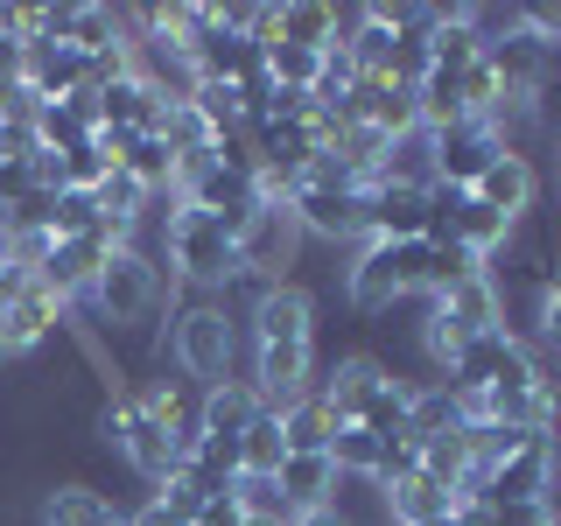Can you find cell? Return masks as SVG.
Wrapping results in <instances>:
<instances>
[{
    "mask_svg": "<svg viewBox=\"0 0 561 526\" xmlns=\"http://www.w3.org/2000/svg\"><path fill=\"white\" fill-rule=\"evenodd\" d=\"M84 309H92V323H99L113 344L148 338V330L162 323V309H175V281H169V267H162V253H154V245H119V253L99 267L92 295H84Z\"/></svg>",
    "mask_w": 561,
    "mask_h": 526,
    "instance_id": "cell-1",
    "label": "cell"
},
{
    "mask_svg": "<svg viewBox=\"0 0 561 526\" xmlns=\"http://www.w3.org/2000/svg\"><path fill=\"white\" fill-rule=\"evenodd\" d=\"M239 302L232 295H183L169 309V365L190 386H225L239 379Z\"/></svg>",
    "mask_w": 561,
    "mask_h": 526,
    "instance_id": "cell-2",
    "label": "cell"
},
{
    "mask_svg": "<svg viewBox=\"0 0 561 526\" xmlns=\"http://www.w3.org/2000/svg\"><path fill=\"white\" fill-rule=\"evenodd\" d=\"M154 232H162L169 281L183 295H232L239 253H232V225L225 218H210V210H197V204H169Z\"/></svg>",
    "mask_w": 561,
    "mask_h": 526,
    "instance_id": "cell-3",
    "label": "cell"
},
{
    "mask_svg": "<svg viewBox=\"0 0 561 526\" xmlns=\"http://www.w3.org/2000/svg\"><path fill=\"white\" fill-rule=\"evenodd\" d=\"M421 267H428V239H408V245H386V239H358L344 267V295L358 316H386L400 302H421Z\"/></svg>",
    "mask_w": 561,
    "mask_h": 526,
    "instance_id": "cell-4",
    "label": "cell"
},
{
    "mask_svg": "<svg viewBox=\"0 0 561 526\" xmlns=\"http://www.w3.org/2000/svg\"><path fill=\"white\" fill-rule=\"evenodd\" d=\"M302 225H295V210L288 204H274V197H260L253 204V218L239 225V239H232V253H239V281L232 288H274V281H295V260H302Z\"/></svg>",
    "mask_w": 561,
    "mask_h": 526,
    "instance_id": "cell-5",
    "label": "cell"
},
{
    "mask_svg": "<svg viewBox=\"0 0 561 526\" xmlns=\"http://www.w3.org/2000/svg\"><path fill=\"white\" fill-rule=\"evenodd\" d=\"M105 443L127 456L134 478H140V484H154V491H162V484L175 478V464H183V456L169 449V428H162V421H154L148 408H140L134 386H119V393L105 400Z\"/></svg>",
    "mask_w": 561,
    "mask_h": 526,
    "instance_id": "cell-6",
    "label": "cell"
},
{
    "mask_svg": "<svg viewBox=\"0 0 561 526\" xmlns=\"http://www.w3.org/2000/svg\"><path fill=\"white\" fill-rule=\"evenodd\" d=\"M239 330H245V344H316V295L302 288V281L253 288L245 295Z\"/></svg>",
    "mask_w": 561,
    "mask_h": 526,
    "instance_id": "cell-7",
    "label": "cell"
},
{
    "mask_svg": "<svg viewBox=\"0 0 561 526\" xmlns=\"http://www.w3.org/2000/svg\"><path fill=\"white\" fill-rule=\"evenodd\" d=\"M561 478V443L554 435H534L526 449H513L505 464L484 470V505H548Z\"/></svg>",
    "mask_w": 561,
    "mask_h": 526,
    "instance_id": "cell-8",
    "label": "cell"
},
{
    "mask_svg": "<svg viewBox=\"0 0 561 526\" xmlns=\"http://www.w3.org/2000/svg\"><path fill=\"white\" fill-rule=\"evenodd\" d=\"M239 379L253 386V400L267 414H280L316 393V344H253V365Z\"/></svg>",
    "mask_w": 561,
    "mask_h": 526,
    "instance_id": "cell-9",
    "label": "cell"
},
{
    "mask_svg": "<svg viewBox=\"0 0 561 526\" xmlns=\"http://www.w3.org/2000/svg\"><path fill=\"white\" fill-rule=\"evenodd\" d=\"M302 239H330V245H358L365 239V190H330V183H302L288 197Z\"/></svg>",
    "mask_w": 561,
    "mask_h": 526,
    "instance_id": "cell-10",
    "label": "cell"
},
{
    "mask_svg": "<svg viewBox=\"0 0 561 526\" xmlns=\"http://www.w3.org/2000/svg\"><path fill=\"white\" fill-rule=\"evenodd\" d=\"M499 155L505 148H499V134H491L484 119H456V127L435 134V190H470Z\"/></svg>",
    "mask_w": 561,
    "mask_h": 526,
    "instance_id": "cell-11",
    "label": "cell"
},
{
    "mask_svg": "<svg viewBox=\"0 0 561 526\" xmlns=\"http://www.w3.org/2000/svg\"><path fill=\"white\" fill-rule=\"evenodd\" d=\"M57 330H64V302L43 281H28V288L14 295V309H0V358H28V351H43Z\"/></svg>",
    "mask_w": 561,
    "mask_h": 526,
    "instance_id": "cell-12",
    "label": "cell"
},
{
    "mask_svg": "<svg viewBox=\"0 0 561 526\" xmlns=\"http://www.w3.org/2000/svg\"><path fill=\"white\" fill-rule=\"evenodd\" d=\"M463 197H478L484 210H499V218H526V210H534V197H540V169H534V155H519V148H505L499 162H491L478 183L463 190Z\"/></svg>",
    "mask_w": 561,
    "mask_h": 526,
    "instance_id": "cell-13",
    "label": "cell"
},
{
    "mask_svg": "<svg viewBox=\"0 0 561 526\" xmlns=\"http://www.w3.org/2000/svg\"><path fill=\"white\" fill-rule=\"evenodd\" d=\"M365 239H386V245L428 239V190L373 183V190H365Z\"/></svg>",
    "mask_w": 561,
    "mask_h": 526,
    "instance_id": "cell-14",
    "label": "cell"
},
{
    "mask_svg": "<svg viewBox=\"0 0 561 526\" xmlns=\"http://www.w3.org/2000/svg\"><path fill=\"white\" fill-rule=\"evenodd\" d=\"M386 373H393L386 358H373V351H351V358H337L323 379H316V393H323V408L351 428V421L365 414V400L379 393V379H386Z\"/></svg>",
    "mask_w": 561,
    "mask_h": 526,
    "instance_id": "cell-15",
    "label": "cell"
},
{
    "mask_svg": "<svg viewBox=\"0 0 561 526\" xmlns=\"http://www.w3.org/2000/svg\"><path fill=\"white\" fill-rule=\"evenodd\" d=\"M22 84L35 92V105L70 99V92H84V57H78L70 43H49V35H35V43L22 49Z\"/></svg>",
    "mask_w": 561,
    "mask_h": 526,
    "instance_id": "cell-16",
    "label": "cell"
},
{
    "mask_svg": "<svg viewBox=\"0 0 561 526\" xmlns=\"http://www.w3.org/2000/svg\"><path fill=\"white\" fill-rule=\"evenodd\" d=\"M373 183H393V190H435V127H408V134L386 140Z\"/></svg>",
    "mask_w": 561,
    "mask_h": 526,
    "instance_id": "cell-17",
    "label": "cell"
},
{
    "mask_svg": "<svg viewBox=\"0 0 561 526\" xmlns=\"http://www.w3.org/2000/svg\"><path fill=\"white\" fill-rule=\"evenodd\" d=\"M274 484H280V499H288V513H323V505L337 499V464H330V456H280Z\"/></svg>",
    "mask_w": 561,
    "mask_h": 526,
    "instance_id": "cell-18",
    "label": "cell"
},
{
    "mask_svg": "<svg viewBox=\"0 0 561 526\" xmlns=\"http://www.w3.org/2000/svg\"><path fill=\"white\" fill-rule=\"evenodd\" d=\"M435 309H443L463 338H478V330H505V288H499V274H478V281H463V288H449Z\"/></svg>",
    "mask_w": 561,
    "mask_h": 526,
    "instance_id": "cell-19",
    "label": "cell"
},
{
    "mask_svg": "<svg viewBox=\"0 0 561 526\" xmlns=\"http://www.w3.org/2000/svg\"><path fill=\"white\" fill-rule=\"evenodd\" d=\"M43 526H127V505H113L92 484H49L43 491Z\"/></svg>",
    "mask_w": 561,
    "mask_h": 526,
    "instance_id": "cell-20",
    "label": "cell"
},
{
    "mask_svg": "<svg viewBox=\"0 0 561 526\" xmlns=\"http://www.w3.org/2000/svg\"><path fill=\"white\" fill-rule=\"evenodd\" d=\"M274 43L323 57V49L337 43V8H330V0H288V8H274Z\"/></svg>",
    "mask_w": 561,
    "mask_h": 526,
    "instance_id": "cell-21",
    "label": "cell"
},
{
    "mask_svg": "<svg viewBox=\"0 0 561 526\" xmlns=\"http://www.w3.org/2000/svg\"><path fill=\"white\" fill-rule=\"evenodd\" d=\"M463 428V400L449 393L443 379H414L408 393V443H435V435Z\"/></svg>",
    "mask_w": 561,
    "mask_h": 526,
    "instance_id": "cell-22",
    "label": "cell"
},
{
    "mask_svg": "<svg viewBox=\"0 0 561 526\" xmlns=\"http://www.w3.org/2000/svg\"><path fill=\"white\" fill-rule=\"evenodd\" d=\"M337 428H344V421L323 408V393L280 408V443H288V456H330V435H337Z\"/></svg>",
    "mask_w": 561,
    "mask_h": 526,
    "instance_id": "cell-23",
    "label": "cell"
},
{
    "mask_svg": "<svg viewBox=\"0 0 561 526\" xmlns=\"http://www.w3.org/2000/svg\"><path fill=\"white\" fill-rule=\"evenodd\" d=\"M253 414H260V400H253V386H245V379L204 386V435H218V443H239Z\"/></svg>",
    "mask_w": 561,
    "mask_h": 526,
    "instance_id": "cell-24",
    "label": "cell"
},
{
    "mask_svg": "<svg viewBox=\"0 0 561 526\" xmlns=\"http://www.w3.org/2000/svg\"><path fill=\"white\" fill-rule=\"evenodd\" d=\"M386 505H393V526H435V519L456 513V499L428 478V470H414L408 484H393V491H386Z\"/></svg>",
    "mask_w": 561,
    "mask_h": 526,
    "instance_id": "cell-25",
    "label": "cell"
},
{
    "mask_svg": "<svg viewBox=\"0 0 561 526\" xmlns=\"http://www.w3.org/2000/svg\"><path fill=\"white\" fill-rule=\"evenodd\" d=\"M280 456H288V443H280V414L260 408L253 421H245V435H239V470L245 478H274Z\"/></svg>",
    "mask_w": 561,
    "mask_h": 526,
    "instance_id": "cell-26",
    "label": "cell"
},
{
    "mask_svg": "<svg viewBox=\"0 0 561 526\" xmlns=\"http://www.w3.org/2000/svg\"><path fill=\"white\" fill-rule=\"evenodd\" d=\"M421 470L456 499V484H463V470H470V435L449 428V435H435V443H421Z\"/></svg>",
    "mask_w": 561,
    "mask_h": 526,
    "instance_id": "cell-27",
    "label": "cell"
},
{
    "mask_svg": "<svg viewBox=\"0 0 561 526\" xmlns=\"http://www.w3.org/2000/svg\"><path fill=\"white\" fill-rule=\"evenodd\" d=\"M379 435L373 428H337L330 435V464H337V478H373L379 470Z\"/></svg>",
    "mask_w": 561,
    "mask_h": 526,
    "instance_id": "cell-28",
    "label": "cell"
},
{
    "mask_svg": "<svg viewBox=\"0 0 561 526\" xmlns=\"http://www.w3.org/2000/svg\"><path fill=\"white\" fill-rule=\"evenodd\" d=\"M162 140H169V155L218 148V134H210V119L197 113V105H169V127H162Z\"/></svg>",
    "mask_w": 561,
    "mask_h": 526,
    "instance_id": "cell-29",
    "label": "cell"
},
{
    "mask_svg": "<svg viewBox=\"0 0 561 526\" xmlns=\"http://www.w3.org/2000/svg\"><path fill=\"white\" fill-rule=\"evenodd\" d=\"M57 169H64V190H84V197H92V190L105 183V148L99 140H84V148H70V155H57Z\"/></svg>",
    "mask_w": 561,
    "mask_h": 526,
    "instance_id": "cell-30",
    "label": "cell"
},
{
    "mask_svg": "<svg viewBox=\"0 0 561 526\" xmlns=\"http://www.w3.org/2000/svg\"><path fill=\"white\" fill-rule=\"evenodd\" d=\"M92 225H99V204L84 197V190H64L57 218H49V239H78V232H92Z\"/></svg>",
    "mask_w": 561,
    "mask_h": 526,
    "instance_id": "cell-31",
    "label": "cell"
},
{
    "mask_svg": "<svg viewBox=\"0 0 561 526\" xmlns=\"http://www.w3.org/2000/svg\"><path fill=\"white\" fill-rule=\"evenodd\" d=\"M519 28L534 35L540 49H554V57H561V8H519Z\"/></svg>",
    "mask_w": 561,
    "mask_h": 526,
    "instance_id": "cell-32",
    "label": "cell"
},
{
    "mask_svg": "<svg viewBox=\"0 0 561 526\" xmlns=\"http://www.w3.org/2000/svg\"><path fill=\"white\" fill-rule=\"evenodd\" d=\"M245 513H239V499H232V491H218V499H204L197 505V519H190V526H239Z\"/></svg>",
    "mask_w": 561,
    "mask_h": 526,
    "instance_id": "cell-33",
    "label": "cell"
},
{
    "mask_svg": "<svg viewBox=\"0 0 561 526\" xmlns=\"http://www.w3.org/2000/svg\"><path fill=\"white\" fill-rule=\"evenodd\" d=\"M127 526H190V519H175L169 505H162V499L148 491V505H140V513H127Z\"/></svg>",
    "mask_w": 561,
    "mask_h": 526,
    "instance_id": "cell-34",
    "label": "cell"
},
{
    "mask_svg": "<svg viewBox=\"0 0 561 526\" xmlns=\"http://www.w3.org/2000/svg\"><path fill=\"white\" fill-rule=\"evenodd\" d=\"M22 288H28V281H22V274H14V267H8V260H0V309H14V295H22Z\"/></svg>",
    "mask_w": 561,
    "mask_h": 526,
    "instance_id": "cell-35",
    "label": "cell"
},
{
    "mask_svg": "<svg viewBox=\"0 0 561 526\" xmlns=\"http://www.w3.org/2000/svg\"><path fill=\"white\" fill-rule=\"evenodd\" d=\"M288 526H337V513H330V505H323V513H295Z\"/></svg>",
    "mask_w": 561,
    "mask_h": 526,
    "instance_id": "cell-36",
    "label": "cell"
},
{
    "mask_svg": "<svg viewBox=\"0 0 561 526\" xmlns=\"http://www.w3.org/2000/svg\"><path fill=\"white\" fill-rule=\"evenodd\" d=\"M239 526H260V519H239Z\"/></svg>",
    "mask_w": 561,
    "mask_h": 526,
    "instance_id": "cell-37",
    "label": "cell"
}]
</instances>
